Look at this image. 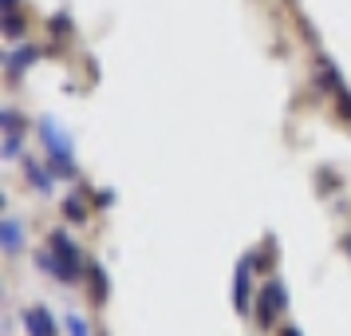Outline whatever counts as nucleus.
Masks as SVG:
<instances>
[{"instance_id": "1", "label": "nucleus", "mask_w": 351, "mask_h": 336, "mask_svg": "<svg viewBox=\"0 0 351 336\" xmlns=\"http://www.w3.org/2000/svg\"><path fill=\"white\" fill-rule=\"evenodd\" d=\"M40 135H44V150L51 155V175H56V178H75V175H80L67 131H60V123L44 115V119H40Z\"/></svg>"}, {"instance_id": "2", "label": "nucleus", "mask_w": 351, "mask_h": 336, "mask_svg": "<svg viewBox=\"0 0 351 336\" xmlns=\"http://www.w3.org/2000/svg\"><path fill=\"white\" fill-rule=\"evenodd\" d=\"M285 304H288L285 285H280V281H269V285L261 289V297H256V320H261V328H269Z\"/></svg>"}, {"instance_id": "3", "label": "nucleus", "mask_w": 351, "mask_h": 336, "mask_svg": "<svg viewBox=\"0 0 351 336\" xmlns=\"http://www.w3.org/2000/svg\"><path fill=\"white\" fill-rule=\"evenodd\" d=\"M24 328H28V336H56V320L44 304H32V309H24Z\"/></svg>"}, {"instance_id": "4", "label": "nucleus", "mask_w": 351, "mask_h": 336, "mask_svg": "<svg viewBox=\"0 0 351 336\" xmlns=\"http://www.w3.org/2000/svg\"><path fill=\"white\" fill-rule=\"evenodd\" d=\"M0 245H4V254H8V257L24 249V225H20L16 218H12V214H8V218L0 222Z\"/></svg>"}, {"instance_id": "5", "label": "nucleus", "mask_w": 351, "mask_h": 336, "mask_svg": "<svg viewBox=\"0 0 351 336\" xmlns=\"http://www.w3.org/2000/svg\"><path fill=\"white\" fill-rule=\"evenodd\" d=\"M24 178H28V186H32L36 194H51V175L40 166V162L24 159Z\"/></svg>"}, {"instance_id": "6", "label": "nucleus", "mask_w": 351, "mask_h": 336, "mask_svg": "<svg viewBox=\"0 0 351 336\" xmlns=\"http://www.w3.org/2000/svg\"><path fill=\"white\" fill-rule=\"evenodd\" d=\"M28 64H36V48H32V44L8 52V76H12V80H20V71H24Z\"/></svg>"}, {"instance_id": "7", "label": "nucleus", "mask_w": 351, "mask_h": 336, "mask_svg": "<svg viewBox=\"0 0 351 336\" xmlns=\"http://www.w3.org/2000/svg\"><path fill=\"white\" fill-rule=\"evenodd\" d=\"M249 265H253V257L237 265V313H249Z\"/></svg>"}, {"instance_id": "8", "label": "nucleus", "mask_w": 351, "mask_h": 336, "mask_svg": "<svg viewBox=\"0 0 351 336\" xmlns=\"http://www.w3.org/2000/svg\"><path fill=\"white\" fill-rule=\"evenodd\" d=\"M67 336H91V328L80 313H67Z\"/></svg>"}, {"instance_id": "9", "label": "nucleus", "mask_w": 351, "mask_h": 336, "mask_svg": "<svg viewBox=\"0 0 351 336\" xmlns=\"http://www.w3.org/2000/svg\"><path fill=\"white\" fill-rule=\"evenodd\" d=\"M20 143H24V139H20V131H4V159H16Z\"/></svg>"}, {"instance_id": "10", "label": "nucleus", "mask_w": 351, "mask_h": 336, "mask_svg": "<svg viewBox=\"0 0 351 336\" xmlns=\"http://www.w3.org/2000/svg\"><path fill=\"white\" fill-rule=\"evenodd\" d=\"M64 214L71 222H83V218H87V210L80 206V198H64Z\"/></svg>"}, {"instance_id": "11", "label": "nucleus", "mask_w": 351, "mask_h": 336, "mask_svg": "<svg viewBox=\"0 0 351 336\" xmlns=\"http://www.w3.org/2000/svg\"><path fill=\"white\" fill-rule=\"evenodd\" d=\"M285 336H300V333H296V328H285Z\"/></svg>"}]
</instances>
